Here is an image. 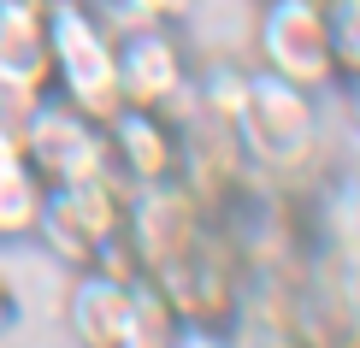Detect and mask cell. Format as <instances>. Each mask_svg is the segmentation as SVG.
<instances>
[{
    "mask_svg": "<svg viewBox=\"0 0 360 348\" xmlns=\"http://www.w3.org/2000/svg\"><path fill=\"white\" fill-rule=\"evenodd\" d=\"M41 36H48V65H53L59 101H71L95 124L124 107L118 101L112 36H107V24H101L95 6H83V0H48L41 6Z\"/></svg>",
    "mask_w": 360,
    "mask_h": 348,
    "instance_id": "6da1fadb",
    "label": "cell"
},
{
    "mask_svg": "<svg viewBox=\"0 0 360 348\" xmlns=\"http://www.w3.org/2000/svg\"><path fill=\"white\" fill-rule=\"evenodd\" d=\"M236 142L243 160L266 177H290L302 172L319 148V107H313V89H295L272 77V71H248V95L236 112Z\"/></svg>",
    "mask_w": 360,
    "mask_h": 348,
    "instance_id": "7a4b0ae2",
    "label": "cell"
},
{
    "mask_svg": "<svg viewBox=\"0 0 360 348\" xmlns=\"http://www.w3.org/2000/svg\"><path fill=\"white\" fill-rule=\"evenodd\" d=\"M154 278V290L172 301V313L184 325H207V330H224L243 313V283H248V271L243 260L231 254V242H224L213 231V219H207V231L189 242L177 260H166L160 271H148Z\"/></svg>",
    "mask_w": 360,
    "mask_h": 348,
    "instance_id": "3957f363",
    "label": "cell"
},
{
    "mask_svg": "<svg viewBox=\"0 0 360 348\" xmlns=\"http://www.w3.org/2000/svg\"><path fill=\"white\" fill-rule=\"evenodd\" d=\"M24 136V160L41 183H83V177H107L112 154H107V130L89 112H77L71 101L41 95L30 118L18 124Z\"/></svg>",
    "mask_w": 360,
    "mask_h": 348,
    "instance_id": "277c9868",
    "label": "cell"
},
{
    "mask_svg": "<svg viewBox=\"0 0 360 348\" xmlns=\"http://www.w3.org/2000/svg\"><path fill=\"white\" fill-rule=\"evenodd\" d=\"M118 224H124V183L107 172V177H83V183H48L36 236L65 266H89L101 242L118 236Z\"/></svg>",
    "mask_w": 360,
    "mask_h": 348,
    "instance_id": "5b68a950",
    "label": "cell"
},
{
    "mask_svg": "<svg viewBox=\"0 0 360 348\" xmlns=\"http://www.w3.org/2000/svg\"><path fill=\"white\" fill-rule=\"evenodd\" d=\"M260 71L313 89L337 83V59H331V12L319 0H266L260 12Z\"/></svg>",
    "mask_w": 360,
    "mask_h": 348,
    "instance_id": "8992f818",
    "label": "cell"
},
{
    "mask_svg": "<svg viewBox=\"0 0 360 348\" xmlns=\"http://www.w3.org/2000/svg\"><path fill=\"white\" fill-rule=\"evenodd\" d=\"M124 242L142 260V271H160L166 260L189 248L195 236L207 231V207L177 183V177H160V183H130L124 189Z\"/></svg>",
    "mask_w": 360,
    "mask_h": 348,
    "instance_id": "52a82bcc",
    "label": "cell"
},
{
    "mask_svg": "<svg viewBox=\"0 0 360 348\" xmlns=\"http://www.w3.org/2000/svg\"><path fill=\"white\" fill-rule=\"evenodd\" d=\"M112 65H118V101L124 107L160 112L189 83V59H184V41L172 36V24H136L124 36H112Z\"/></svg>",
    "mask_w": 360,
    "mask_h": 348,
    "instance_id": "ba28073f",
    "label": "cell"
},
{
    "mask_svg": "<svg viewBox=\"0 0 360 348\" xmlns=\"http://www.w3.org/2000/svg\"><path fill=\"white\" fill-rule=\"evenodd\" d=\"M172 130H177V172L172 177L213 213L224 195L254 172L243 160V142H236V130L224 124V118H213V112H195V118H184V124H172Z\"/></svg>",
    "mask_w": 360,
    "mask_h": 348,
    "instance_id": "9c48e42d",
    "label": "cell"
},
{
    "mask_svg": "<svg viewBox=\"0 0 360 348\" xmlns=\"http://www.w3.org/2000/svg\"><path fill=\"white\" fill-rule=\"evenodd\" d=\"M53 89L48 65V36H41V12L30 6H0V112L24 124L30 107Z\"/></svg>",
    "mask_w": 360,
    "mask_h": 348,
    "instance_id": "30bf717a",
    "label": "cell"
},
{
    "mask_svg": "<svg viewBox=\"0 0 360 348\" xmlns=\"http://www.w3.org/2000/svg\"><path fill=\"white\" fill-rule=\"evenodd\" d=\"M101 130H107L112 177H124V183H160V177L177 172V130L154 107H118V112L101 118Z\"/></svg>",
    "mask_w": 360,
    "mask_h": 348,
    "instance_id": "8fae6325",
    "label": "cell"
},
{
    "mask_svg": "<svg viewBox=\"0 0 360 348\" xmlns=\"http://www.w3.org/2000/svg\"><path fill=\"white\" fill-rule=\"evenodd\" d=\"M65 325L83 348H118L130 330V283H118L95 266H77V283L65 295Z\"/></svg>",
    "mask_w": 360,
    "mask_h": 348,
    "instance_id": "7c38bea8",
    "label": "cell"
},
{
    "mask_svg": "<svg viewBox=\"0 0 360 348\" xmlns=\"http://www.w3.org/2000/svg\"><path fill=\"white\" fill-rule=\"evenodd\" d=\"M41 201H48V183L30 172V160L0 165V242H18V236L36 231Z\"/></svg>",
    "mask_w": 360,
    "mask_h": 348,
    "instance_id": "4fadbf2b",
    "label": "cell"
},
{
    "mask_svg": "<svg viewBox=\"0 0 360 348\" xmlns=\"http://www.w3.org/2000/svg\"><path fill=\"white\" fill-rule=\"evenodd\" d=\"M177 330H184V319L154 290V278H136L130 283V330L118 348H177Z\"/></svg>",
    "mask_w": 360,
    "mask_h": 348,
    "instance_id": "5bb4252c",
    "label": "cell"
},
{
    "mask_svg": "<svg viewBox=\"0 0 360 348\" xmlns=\"http://www.w3.org/2000/svg\"><path fill=\"white\" fill-rule=\"evenodd\" d=\"M195 95H201V112L236 124L243 95H248V71H243V65H213V71H201V77H195Z\"/></svg>",
    "mask_w": 360,
    "mask_h": 348,
    "instance_id": "9a60e30c",
    "label": "cell"
},
{
    "mask_svg": "<svg viewBox=\"0 0 360 348\" xmlns=\"http://www.w3.org/2000/svg\"><path fill=\"white\" fill-rule=\"evenodd\" d=\"M130 6H136L142 18H154V24H177V18H189L195 0H130Z\"/></svg>",
    "mask_w": 360,
    "mask_h": 348,
    "instance_id": "2e32d148",
    "label": "cell"
},
{
    "mask_svg": "<svg viewBox=\"0 0 360 348\" xmlns=\"http://www.w3.org/2000/svg\"><path fill=\"white\" fill-rule=\"evenodd\" d=\"M177 348H231L224 330H207V325H184L177 330Z\"/></svg>",
    "mask_w": 360,
    "mask_h": 348,
    "instance_id": "e0dca14e",
    "label": "cell"
},
{
    "mask_svg": "<svg viewBox=\"0 0 360 348\" xmlns=\"http://www.w3.org/2000/svg\"><path fill=\"white\" fill-rule=\"evenodd\" d=\"M12 160H24V136H18V124H12L6 112H0V165H12Z\"/></svg>",
    "mask_w": 360,
    "mask_h": 348,
    "instance_id": "ac0fdd59",
    "label": "cell"
},
{
    "mask_svg": "<svg viewBox=\"0 0 360 348\" xmlns=\"http://www.w3.org/2000/svg\"><path fill=\"white\" fill-rule=\"evenodd\" d=\"M349 89H354V112H360V77H349Z\"/></svg>",
    "mask_w": 360,
    "mask_h": 348,
    "instance_id": "d6986e66",
    "label": "cell"
},
{
    "mask_svg": "<svg viewBox=\"0 0 360 348\" xmlns=\"http://www.w3.org/2000/svg\"><path fill=\"white\" fill-rule=\"evenodd\" d=\"M83 6H95V12H101V6H112V0H83Z\"/></svg>",
    "mask_w": 360,
    "mask_h": 348,
    "instance_id": "ffe728a7",
    "label": "cell"
},
{
    "mask_svg": "<svg viewBox=\"0 0 360 348\" xmlns=\"http://www.w3.org/2000/svg\"><path fill=\"white\" fill-rule=\"evenodd\" d=\"M319 6H331V0H319Z\"/></svg>",
    "mask_w": 360,
    "mask_h": 348,
    "instance_id": "44dd1931",
    "label": "cell"
}]
</instances>
